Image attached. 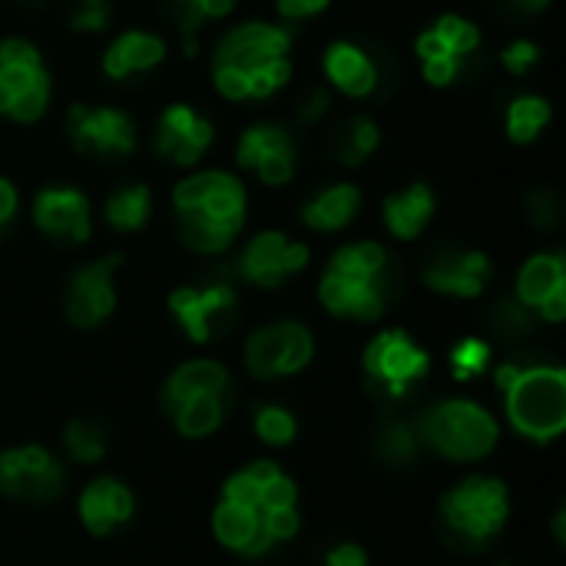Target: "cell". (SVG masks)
<instances>
[{
	"instance_id": "obj_1",
	"label": "cell",
	"mask_w": 566,
	"mask_h": 566,
	"mask_svg": "<svg viewBox=\"0 0 566 566\" xmlns=\"http://www.w3.org/2000/svg\"><path fill=\"white\" fill-rule=\"evenodd\" d=\"M292 30L265 20L232 27L212 56V86L226 99H265L292 80Z\"/></svg>"
},
{
	"instance_id": "obj_2",
	"label": "cell",
	"mask_w": 566,
	"mask_h": 566,
	"mask_svg": "<svg viewBox=\"0 0 566 566\" xmlns=\"http://www.w3.org/2000/svg\"><path fill=\"white\" fill-rule=\"evenodd\" d=\"M179 235L192 252L216 255L245 226V186L222 169H202L172 189Z\"/></svg>"
},
{
	"instance_id": "obj_3",
	"label": "cell",
	"mask_w": 566,
	"mask_h": 566,
	"mask_svg": "<svg viewBox=\"0 0 566 566\" xmlns=\"http://www.w3.org/2000/svg\"><path fill=\"white\" fill-rule=\"evenodd\" d=\"M388 249L378 242H352L342 245L322 282L318 298L338 318L375 322L388 308Z\"/></svg>"
},
{
	"instance_id": "obj_4",
	"label": "cell",
	"mask_w": 566,
	"mask_h": 566,
	"mask_svg": "<svg viewBox=\"0 0 566 566\" xmlns=\"http://www.w3.org/2000/svg\"><path fill=\"white\" fill-rule=\"evenodd\" d=\"M507 391V418L531 441H554L566 428V375L557 365H504L497 371Z\"/></svg>"
},
{
	"instance_id": "obj_5",
	"label": "cell",
	"mask_w": 566,
	"mask_h": 566,
	"mask_svg": "<svg viewBox=\"0 0 566 566\" xmlns=\"http://www.w3.org/2000/svg\"><path fill=\"white\" fill-rule=\"evenodd\" d=\"M511 497L497 478H464L441 497V527L461 547H484L507 524Z\"/></svg>"
},
{
	"instance_id": "obj_6",
	"label": "cell",
	"mask_w": 566,
	"mask_h": 566,
	"mask_svg": "<svg viewBox=\"0 0 566 566\" xmlns=\"http://www.w3.org/2000/svg\"><path fill=\"white\" fill-rule=\"evenodd\" d=\"M50 70L40 50L23 36L0 40V116L36 123L50 106Z\"/></svg>"
},
{
	"instance_id": "obj_7",
	"label": "cell",
	"mask_w": 566,
	"mask_h": 566,
	"mask_svg": "<svg viewBox=\"0 0 566 566\" xmlns=\"http://www.w3.org/2000/svg\"><path fill=\"white\" fill-rule=\"evenodd\" d=\"M418 434L451 461H481L497 444V421L474 401H444L418 424Z\"/></svg>"
},
{
	"instance_id": "obj_8",
	"label": "cell",
	"mask_w": 566,
	"mask_h": 566,
	"mask_svg": "<svg viewBox=\"0 0 566 566\" xmlns=\"http://www.w3.org/2000/svg\"><path fill=\"white\" fill-rule=\"evenodd\" d=\"M431 368L428 352L401 328H388L365 348V371L385 398H405Z\"/></svg>"
},
{
	"instance_id": "obj_9",
	"label": "cell",
	"mask_w": 566,
	"mask_h": 566,
	"mask_svg": "<svg viewBox=\"0 0 566 566\" xmlns=\"http://www.w3.org/2000/svg\"><path fill=\"white\" fill-rule=\"evenodd\" d=\"M481 46V30L474 20L461 17V13H444L438 17L434 27H428L415 50L424 70V80L431 86H451L464 66V60Z\"/></svg>"
},
{
	"instance_id": "obj_10",
	"label": "cell",
	"mask_w": 566,
	"mask_h": 566,
	"mask_svg": "<svg viewBox=\"0 0 566 566\" xmlns=\"http://www.w3.org/2000/svg\"><path fill=\"white\" fill-rule=\"evenodd\" d=\"M66 133L73 149L96 159H123L136 149V126L123 109L73 103L66 113Z\"/></svg>"
},
{
	"instance_id": "obj_11",
	"label": "cell",
	"mask_w": 566,
	"mask_h": 566,
	"mask_svg": "<svg viewBox=\"0 0 566 566\" xmlns=\"http://www.w3.org/2000/svg\"><path fill=\"white\" fill-rule=\"evenodd\" d=\"M315 355L312 332L298 322H275L245 342V365L255 378H285L302 371Z\"/></svg>"
},
{
	"instance_id": "obj_12",
	"label": "cell",
	"mask_w": 566,
	"mask_h": 566,
	"mask_svg": "<svg viewBox=\"0 0 566 566\" xmlns=\"http://www.w3.org/2000/svg\"><path fill=\"white\" fill-rule=\"evenodd\" d=\"M63 491V468L46 448H13L0 454V494L23 504H50Z\"/></svg>"
},
{
	"instance_id": "obj_13",
	"label": "cell",
	"mask_w": 566,
	"mask_h": 566,
	"mask_svg": "<svg viewBox=\"0 0 566 566\" xmlns=\"http://www.w3.org/2000/svg\"><path fill=\"white\" fill-rule=\"evenodd\" d=\"M235 163L255 172L265 186H285L295 176V143L275 123L249 126L235 143Z\"/></svg>"
},
{
	"instance_id": "obj_14",
	"label": "cell",
	"mask_w": 566,
	"mask_h": 566,
	"mask_svg": "<svg viewBox=\"0 0 566 566\" xmlns=\"http://www.w3.org/2000/svg\"><path fill=\"white\" fill-rule=\"evenodd\" d=\"M119 255H103L90 265H83L70 285H66V318L76 328H96L103 325L116 308V289L113 275L119 269Z\"/></svg>"
},
{
	"instance_id": "obj_15",
	"label": "cell",
	"mask_w": 566,
	"mask_h": 566,
	"mask_svg": "<svg viewBox=\"0 0 566 566\" xmlns=\"http://www.w3.org/2000/svg\"><path fill=\"white\" fill-rule=\"evenodd\" d=\"M305 265H308V249L302 242H292L285 232H259L242 249L239 259L242 279L259 289H279Z\"/></svg>"
},
{
	"instance_id": "obj_16",
	"label": "cell",
	"mask_w": 566,
	"mask_h": 566,
	"mask_svg": "<svg viewBox=\"0 0 566 566\" xmlns=\"http://www.w3.org/2000/svg\"><path fill=\"white\" fill-rule=\"evenodd\" d=\"M209 146H212V123L202 113H196L189 103H172L163 109L153 133V149L163 159L176 166H196Z\"/></svg>"
},
{
	"instance_id": "obj_17",
	"label": "cell",
	"mask_w": 566,
	"mask_h": 566,
	"mask_svg": "<svg viewBox=\"0 0 566 566\" xmlns=\"http://www.w3.org/2000/svg\"><path fill=\"white\" fill-rule=\"evenodd\" d=\"M235 308V292L226 282H212V285H182L169 295V312L176 315V322L182 325V332L202 345L209 342L219 325L226 322V315Z\"/></svg>"
},
{
	"instance_id": "obj_18",
	"label": "cell",
	"mask_w": 566,
	"mask_h": 566,
	"mask_svg": "<svg viewBox=\"0 0 566 566\" xmlns=\"http://www.w3.org/2000/svg\"><path fill=\"white\" fill-rule=\"evenodd\" d=\"M517 302L537 308L547 322L566 318V262L560 252H537L524 262L517 275Z\"/></svg>"
},
{
	"instance_id": "obj_19",
	"label": "cell",
	"mask_w": 566,
	"mask_h": 566,
	"mask_svg": "<svg viewBox=\"0 0 566 566\" xmlns=\"http://www.w3.org/2000/svg\"><path fill=\"white\" fill-rule=\"evenodd\" d=\"M33 222L40 232L80 245L93 232L90 199L73 186H46L33 199Z\"/></svg>"
},
{
	"instance_id": "obj_20",
	"label": "cell",
	"mask_w": 566,
	"mask_h": 566,
	"mask_svg": "<svg viewBox=\"0 0 566 566\" xmlns=\"http://www.w3.org/2000/svg\"><path fill=\"white\" fill-rule=\"evenodd\" d=\"M491 279V259L484 252H444L424 269V285L454 295V298H478Z\"/></svg>"
},
{
	"instance_id": "obj_21",
	"label": "cell",
	"mask_w": 566,
	"mask_h": 566,
	"mask_svg": "<svg viewBox=\"0 0 566 566\" xmlns=\"http://www.w3.org/2000/svg\"><path fill=\"white\" fill-rule=\"evenodd\" d=\"M212 531L219 537L222 547L235 551V554H245V557H262L275 547V537L265 524V517L259 511H249V507H239V504H229L222 501L212 514Z\"/></svg>"
},
{
	"instance_id": "obj_22",
	"label": "cell",
	"mask_w": 566,
	"mask_h": 566,
	"mask_svg": "<svg viewBox=\"0 0 566 566\" xmlns=\"http://www.w3.org/2000/svg\"><path fill=\"white\" fill-rule=\"evenodd\" d=\"M133 507L129 488L113 478H99L80 494V521L93 537H106L123 527L133 517Z\"/></svg>"
},
{
	"instance_id": "obj_23",
	"label": "cell",
	"mask_w": 566,
	"mask_h": 566,
	"mask_svg": "<svg viewBox=\"0 0 566 566\" xmlns=\"http://www.w3.org/2000/svg\"><path fill=\"white\" fill-rule=\"evenodd\" d=\"M325 76L345 96H371L378 90V66L375 60L352 40H335L325 50Z\"/></svg>"
},
{
	"instance_id": "obj_24",
	"label": "cell",
	"mask_w": 566,
	"mask_h": 566,
	"mask_svg": "<svg viewBox=\"0 0 566 566\" xmlns=\"http://www.w3.org/2000/svg\"><path fill=\"white\" fill-rule=\"evenodd\" d=\"M166 60V43L156 33L146 30H123L109 50L103 53V73L109 80H126L133 73H146Z\"/></svg>"
},
{
	"instance_id": "obj_25",
	"label": "cell",
	"mask_w": 566,
	"mask_h": 566,
	"mask_svg": "<svg viewBox=\"0 0 566 566\" xmlns=\"http://www.w3.org/2000/svg\"><path fill=\"white\" fill-rule=\"evenodd\" d=\"M434 192L428 182H411L385 199V226L395 239H418L434 216Z\"/></svg>"
},
{
	"instance_id": "obj_26",
	"label": "cell",
	"mask_w": 566,
	"mask_h": 566,
	"mask_svg": "<svg viewBox=\"0 0 566 566\" xmlns=\"http://www.w3.org/2000/svg\"><path fill=\"white\" fill-rule=\"evenodd\" d=\"M229 388V371L212 361V358H196V361H186L179 365L166 388H163V408L172 415L186 398H196V395H226Z\"/></svg>"
},
{
	"instance_id": "obj_27",
	"label": "cell",
	"mask_w": 566,
	"mask_h": 566,
	"mask_svg": "<svg viewBox=\"0 0 566 566\" xmlns=\"http://www.w3.org/2000/svg\"><path fill=\"white\" fill-rule=\"evenodd\" d=\"M358 209H361V192L352 182H338L315 192L302 206V222L315 232H338L358 216Z\"/></svg>"
},
{
	"instance_id": "obj_28",
	"label": "cell",
	"mask_w": 566,
	"mask_h": 566,
	"mask_svg": "<svg viewBox=\"0 0 566 566\" xmlns=\"http://www.w3.org/2000/svg\"><path fill=\"white\" fill-rule=\"evenodd\" d=\"M103 216H106V226L119 229V232H136L149 222L153 216V192L149 186L143 182H133L126 189H116L106 206H103Z\"/></svg>"
},
{
	"instance_id": "obj_29",
	"label": "cell",
	"mask_w": 566,
	"mask_h": 566,
	"mask_svg": "<svg viewBox=\"0 0 566 566\" xmlns=\"http://www.w3.org/2000/svg\"><path fill=\"white\" fill-rule=\"evenodd\" d=\"M551 113L554 109L544 96H534V93L514 96L504 113V129H507L511 143H517V146L534 143L544 133V126L551 123Z\"/></svg>"
},
{
	"instance_id": "obj_30",
	"label": "cell",
	"mask_w": 566,
	"mask_h": 566,
	"mask_svg": "<svg viewBox=\"0 0 566 566\" xmlns=\"http://www.w3.org/2000/svg\"><path fill=\"white\" fill-rule=\"evenodd\" d=\"M222 395H196V398H186L176 411H172V421L179 428V434L186 438H206L212 434L219 424H222Z\"/></svg>"
},
{
	"instance_id": "obj_31",
	"label": "cell",
	"mask_w": 566,
	"mask_h": 566,
	"mask_svg": "<svg viewBox=\"0 0 566 566\" xmlns=\"http://www.w3.org/2000/svg\"><path fill=\"white\" fill-rule=\"evenodd\" d=\"M375 448H378V458L391 468H405L418 458L421 451V434L415 424H405V421H385L378 428V438H375Z\"/></svg>"
},
{
	"instance_id": "obj_32",
	"label": "cell",
	"mask_w": 566,
	"mask_h": 566,
	"mask_svg": "<svg viewBox=\"0 0 566 566\" xmlns=\"http://www.w3.org/2000/svg\"><path fill=\"white\" fill-rule=\"evenodd\" d=\"M63 444H66V454H70L76 464H96V461L106 454V431H103L99 421L76 418V421L66 424Z\"/></svg>"
},
{
	"instance_id": "obj_33",
	"label": "cell",
	"mask_w": 566,
	"mask_h": 566,
	"mask_svg": "<svg viewBox=\"0 0 566 566\" xmlns=\"http://www.w3.org/2000/svg\"><path fill=\"white\" fill-rule=\"evenodd\" d=\"M381 146V129L371 116H355L338 136V156L345 166H361Z\"/></svg>"
},
{
	"instance_id": "obj_34",
	"label": "cell",
	"mask_w": 566,
	"mask_h": 566,
	"mask_svg": "<svg viewBox=\"0 0 566 566\" xmlns=\"http://www.w3.org/2000/svg\"><path fill=\"white\" fill-rule=\"evenodd\" d=\"M179 17H182V33H186V53H192V33L206 20L229 17L235 10V0H176Z\"/></svg>"
},
{
	"instance_id": "obj_35",
	"label": "cell",
	"mask_w": 566,
	"mask_h": 566,
	"mask_svg": "<svg viewBox=\"0 0 566 566\" xmlns=\"http://www.w3.org/2000/svg\"><path fill=\"white\" fill-rule=\"evenodd\" d=\"M295 418L285 411V408H275V405H265V408H259V415H255V431H259V438L265 441V444H275V448H282V444H289L292 438H295Z\"/></svg>"
},
{
	"instance_id": "obj_36",
	"label": "cell",
	"mask_w": 566,
	"mask_h": 566,
	"mask_svg": "<svg viewBox=\"0 0 566 566\" xmlns=\"http://www.w3.org/2000/svg\"><path fill=\"white\" fill-rule=\"evenodd\" d=\"M488 361H491V348H488V342H481V338H464V342L451 352L454 378H461V381L478 378L481 371H488Z\"/></svg>"
},
{
	"instance_id": "obj_37",
	"label": "cell",
	"mask_w": 566,
	"mask_h": 566,
	"mask_svg": "<svg viewBox=\"0 0 566 566\" xmlns=\"http://www.w3.org/2000/svg\"><path fill=\"white\" fill-rule=\"evenodd\" d=\"M113 20V3L109 0H80L76 10L70 13V27L76 33H103Z\"/></svg>"
},
{
	"instance_id": "obj_38",
	"label": "cell",
	"mask_w": 566,
	"mask_h": 566,
	"mask_svg": "<svg viewBox=\"0 0 566 566\" xmlns=\"http://www.w3.org/2000/svg\"><path fill=\"white\" fill-rule=\"evenodd\" d=\"M527 212H531V222H534L537 229H544V232L557 229V226H560V199H557V192H551V189H534V192L527 196Z\"/></svg>"
},
{
	"instance_id": "obj_39",
	"label": "cell",
	"mask_w": 566,
	"mask_h": 566,
	"mask_svg": "<svg viewBox=\"0 0 566 566\" xmlns=\"http://www.w3.org/2000/svg\"><path fill=\"white\" fill-rule=\"evenodd\" d=\"M501 63H504L507 73L524 76V73H531V70L541 63V46L531 43V40H514V43L501 53Z\"/></svg>"
},
{
	"instance_id": "obj_40",
	"label": "cell",
	"mask_w": 566,
	"mask_h": 566,
	"mask_svg": "<svg viewBox=\"0 0 566 566\" xmlns=\"http://www.w3.org/2000/svg\"><path fill=\"white\" fill-rule=\"evenodd\" d=\"M494 328L501 335H507V338L511 335H524L531 328V318H527V312H524L521 302H501L497 312H494Z\"/></svg>"
},
{
	"instance_id": "obj_41",
	"label": "cell",
	"mask_w": 566,
	"mask_h": 566,
	"mask_svg": "<svg viewBox=\"0 0 566 566\" xmlns=\"http://www.w3.org/2000/svg\"><path fill=\"white\" fill-rule=\"evenodd\" d=\"M332 0H275V10L285 17V20H308V17H318L322 10H328Z\"/></svg>"
},
{
	"instance_id": "obj_42",
	"label": "cell",
	"mask_w": 566,
	"mask_h": 566,
	"mask_svg": "<svg viewBox=\"0 0 566 566\" xmlns=\"http://www.w3.org/2000/svg\"><path fill=\"white\" fill-rule=\"evenodd\" d=\"M325 566H368V554L358 544H338L328 551Z\"/></svg>"
},
{
	"instance_id": "obj_43",
	"label": "cell",
	"mask_w": 566,
	"mask_h": 566,
	"mask_svg": "<svg viewBox=\"0 0 566 566\" xmlns=\"http://www.w3.org/2000/svg\"><path fill=\"white\" fill-rule=\"evenodd\" d=\"M328 103H332V99H328L325 90H312V93L302 99V106H298V119H302V123H318V119L328 113Z\"/></svg>"
},
{
	"instance_id": "obj_44",
	"label": "cell",
	"mask_w": 566,
	"mask_h": 566,
	"mask_svg": "<svg viewBox=\"0 0 566 566\" xmlns=\"http://www.w3.org/2000/svg\"><path fill=\"white\" fill-rule=\"evenodd\" d=\"M17 206H20L17 186H13L10 179H3V176H0V235H3V232H7V226L13 222Z\"/></svg>"
},
{
	"instance_id": "obj_45",
	"label": "cell",
	"mask_w": 566,
	"mask_h": 566,
	"mask_svg": "<svg viewBox=\"0 0 566 566\" xmlns=\"http://www.w3.org/2000/svg\"><path fill=\"white\" fill-rule=\"evenodd\" d=\"M514 3H517L521 10H527V13H537V10H544L551 0H514Z\"/></svg>"
}]
</instances>
